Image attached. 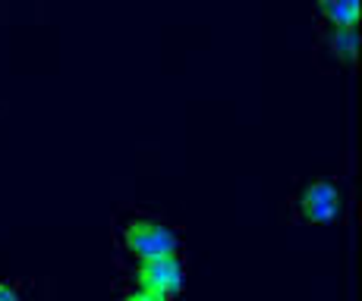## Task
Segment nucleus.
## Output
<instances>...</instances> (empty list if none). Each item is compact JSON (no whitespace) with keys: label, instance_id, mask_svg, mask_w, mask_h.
<instances>
[{"label":"nucleus","instance_id":"nucleus-8","mask_svg":"<svg viewBox=\"0 0 362 301\" xmlns=\"http://www.w3.org/2000/svg\"><path fill=\"white\" fill-rule=\"evenodd\" d=\"M23 301H47V298H38V295H23Z\"/></svg>","mask_w":362,"mask_h":301},{"label":"nucleus","instance_id":"nucleus-6","mask_svg":"<svg viewBox=\"0 0 362 301\" xmlns=\"http://www.w3.org/2000/svg\"><path fill=\"white\" fill-rule=\"evenodd\" d=\"M114 301H177L170 295H164V292H155V289H145V285H132V283H123L117 285V295Z\"/></svg>","mask_w":362,"mask_h":301},{"label":"nucleus","instance_id":"nucleus-2","mask_svg":"<svg viewBox=\"0 0 362 301\" xmlns=\"http://www.w3.org/2000/svg\"><path fill=\"white\" fill-rule=\"evenodd\" d=\"M346 207H350V195H346L344 182L331 176L303 182L287 198L290 220L303 223V226H334L346 216Z\"/></svg>","mask_w":362,"mask_h":301},{"label":"nucleus","instance_id":"nucleus-7","mask_svg":"<svg viewBox=\"0 0 362 301\" xmlns=\"http://www.w3.org/2000/svg\"><path fill=\"white\" fill-rule=\"evenodd\" d=\"M25 283L23 279H0V301H23Z\"/></svg>","mask_w":362,"mask_h":301},{"label":"nucleus","instance_id":"nucleus-1","mask_svg":"<svg viewBox=\"0 0 362 301\" xmlns=\"http://www.w3.org/2000/svg\"><path fill=\"white\" fill-rule=\"evenodd\" d=\"M110 235L117 245V257L123 261H145L183 251V233L148 207H117L110 216Z\"/></svg>","mask_w":362,"mask_h":301},{"label":"nucleus","instance_id":"nucleus-5","mask_svg":"<svg viewBox=\"0 0 362 301\" xmlns=\"http://www.w3.org/2000/svg\"><path fill=\"white\" fill-rule=\"evenodd\" d=\"M315 13L325 25H359V0H315Z\"/></svg>","mask_w":362,"mask_h":301},{"label":"nucleus","instance_id":"nucleus-3","mask_svg":"<svg viewBox=\"0 0 362 301\" xmlns=\"http://www.w3.org/2000/svg\"><path fill=\"white\" fill-rule=\"evenodd\" d=\"M117 270H120L123 283L145 285V289L164 292L170 298L183 295L186 285V254H161V257H145V261H123L117 257Z\"/></svg>","mask_w":362,"mask_h":301},{"label":"nucleus","instance_id":"nucleus-4","mask_svg":"<svg viewBox=\"0 0 362 301\" xmlns=\"http://www.w3.org/2000/svg\"><path fill=\"white\" fill-rule=\"evenodd\" d=\"M318 54L334 69H346L356 63L359 29L356 25H325L318 23Z\"/></svg>","mask_w":362,"mask_h":301}]
</instances>
